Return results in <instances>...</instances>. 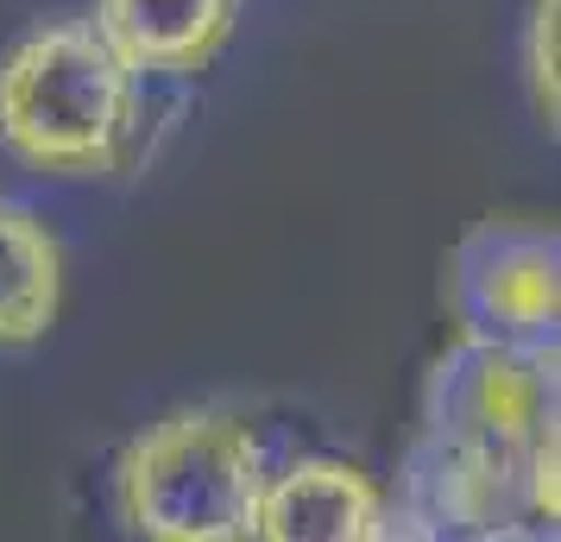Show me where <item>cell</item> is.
I'll return each instance as SVG.
<instances>
[{
    "label": "cell",
    "instance_id": "3957f363",
    "mask_svg": "<svg viewBox=\"0 0 561 542\" xmlns=\"http://www.w3.org/2000/svg\"><path fill=\"white\" fill-rule=\"evenodd\" d=\"M265 448L228 404L146 423L114 461V517L133 542H253Z\"/></svg>",
    "mask_w": 561,
    "mask_h": 542
},
{
    "label": "cell",
    "instance_id": "8992f818",
    "mask_svg": "<svg viewBox=\"0 0 561 542\" xmlns=\"http://www.w3.org/2000/svg\"><path fill=\"white\" fill-rule=\"evenodd\" d=\"M240 0H95L89 26L133 77H203L233 38Z\"/></svg>",
    "mask_w": 561,
    "mask_h": 542
},
{
    "label": "cell",
    "instance_id": "5b68a950",
    "mask_svg": "<svg viewBox=\"0 0 561 542\" xmlns=\"http://www.w3.org/2000/svg\"><path fill=\"white\" fill-rule=\"evenodd\" d=\"M385 498L366 466L341 454H304L284 473H265L253 542H379Z\"/></svg>",
    "mask_w": 561,
    "mask_h": 542
},
{
    "label": "cell",
    "instance_id": "7a4b0ae2",
    "mask_svg": "<svg viewBox=\"0 0 561 542\" xmlns=\"http://www.w3.org/2000/svg\"><path fill=\"white\" fill-rule=\"evenodd\" d=\"M146 77L89 20L45 26L0 57V146L45 177H121L146 152Z\"/></svg>",
    "mask_w": 561,
    "mask_h": 542
},
{
    "label": "cell",
    "instance_id": "52a82bcc",
    "mask_svg": "<svg viewBox=\"0 0 561 542\" xmlns=\"http://www.w3.org/2000/svg\"><path fill=\"white\" fill-rule=\"evenodd\" d=\"M64 310V246L20 203H0V347H32Z\"/></svg>",
    "mask_w": 561,
    "mask_h": 542
},
{
    "label": "cell",
    "instance_id": "277c9868",
    "mask_svg": "<svg viewBox=\"0 0 561 542\" xmlns=\"http://www.w3.org/2000/svg\"><path fill=\"white\" fill-rule=\"evenodd\" d=\"M448 310L460 335L549 347L561 315V246L556 228L480 221L448 258Z\"/></svg>",
    "mask_w": 561,
    "mask_h": 542
},
{
    "label": "cell",
    "instance_id": "9c48e42d",
    "mask_svg": "<svg viewBox=\"0 0 561 542\" xmlns=\"http://www.w3.org/2000/svg\"><path fill=\"white\" fill-rule=\"evenodd\" d=\"M435 542H556L549 530H480V537H435Z\"/></svg>",
    "mask_w": 561,
    "mask_h": 542
},
{
    "label": "cell",
    "instance_id": "6da1fadb",
    "mask_svg": "<svg viewBox=\"0 0 561 542\" xmlns=\"http://www.w3.org/2000/svg\"><path fill=\"white\" fill-rule=\"evenodd\" d=\"M398 505L435 537L556 523V341L460 335L430 366Z\"/></svg>",
    "mask_w": 561,
    "mask_h": 542
},
{
    "label": "cell",
    "instance_id": "ba28073f",
    "mask_svg": "<svg viewBox=\"0 0 561 542\" xmlns=\"http://www.w3.org/2000/svg\"><path fill=\"white\" fill-rule=\"evenodd\" d=\"M556 57H561V0H530V26H524V82H530L536 120L556 127Z\"/></svg>",
    "mask_w": 561,
    "mask_h": 542
}]
</instances>
